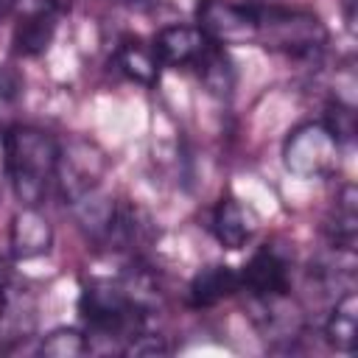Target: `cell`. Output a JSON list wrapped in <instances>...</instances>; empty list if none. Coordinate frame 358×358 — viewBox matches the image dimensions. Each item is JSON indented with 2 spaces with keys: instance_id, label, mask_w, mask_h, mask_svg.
Segmentation results:
<instances>
[{
  "instance_id": "cell-1",
  "label": "cell",
  "mask_w": 358,
  "mask_h": 358,
  "mask_svg": "<svg viewBox=\"0 0 358 358\" xmlns=\"http://www.w3.org/2000/svg\"><path fill=\"white\" fill-rule=\"evenodd\" d=\"M3 154L17 201L22 207H39L56 176L59 143L45 129L17 123L3 134Z\"/></svg>"
},
{
  "instance_id": "cell-2",
  "label": "cell",
  "mask_w": 358,
  "mask_h": 358,
  "mask_svg": "<svg viewBox=\"0 0 358 358\" xmlns=\"http://www.w3.org/2000/svg\"><path fill=\"white\" fill-rule=\"evenodd\" d=\"M257 22V42L263 48L288 53V56H313L327 45L324 22L299 8H277V6H252Z\"/></svg>"
},
{
  "instance_id": "cell-3",
  "label": "cell",
  "mask_w": 358,
  "mask_h": 358,
  "mask_svg": "<svg viewBox=\"0 0 358 358\" xmlns=\"http://www.w3.org/2000/svg\"><path fill=\"white\" fill-rule=\"evenodd\" d=\"M78 310L84 322L101 333V336H123L131 338L140 330V316L143 308L131 296L126 282H112V280H92L84 285Z\"/></svg>"
},
{
  "instance_id": "cell-4",
  "label": "cell",
  "mask_w": 358,
  "mask_h": 358,
  "mask_svg": "<svg viewBox=\"0 0 358 358\" xmlns=\"http://www.w3.org/2000/svg\"><path fill=\"white\" fill-rule=\"evenodd\" d=\"M282 165L299 179H330L341 168V140L327 123H299L282 143Z\"/></svg>"
},
{
  "instance_id": "cell-5",
  "label": "cell",
  "mask_w": 358,
  "mask_h": 358,
  "mask_svg": "<svg viewBox=\"0 0 358 358\" xmlns=\"http://www.w3.org/2000/svg\"><path fill=\"white\" fill-rule=\"evenodd\" d=\"M196 22L201 34L227 48V45H246L257 39V22L252 6H238L232 0H201L196 8Z\"/></svg>"
},
{
  "instance_id": "cell-6",
  "label": "cell",
  "mask_w": 358,
  "mask_h": 358,
  "mask_svg": "<svg viewBox=\"0 0 358 358\" xmlns=\"http://www.w3.org/2000/svg\"><path fill=\"white\" fill-rule=\"evenodd\" d=\"M103 168H106V159L92 143L73 140L64 148L59 145V162H56L53 182H59V190H62L64 201L70 204L101 185Z\"/></svg>"
},
{
  "instance_id": "cell-7",
  "label": "cell",
  "mask_w": 358,
  "mask_h": 358,
  "mask_svg": "<svg viewBox=\"0 0 358 358\" xmlns=\"http://www.w3.org/2000/svg\"><path fill=\"white\" fill-rule=\"evenodd\" d=\"M36 333V296L6 282L0 291V352H11Z\"/></svg>"
},
{
  "instance_id": "cell-8",
  "label": "cell",
  "mask_w": 358,
  "mask_h": 358,
  "mask_svg": "<svg viewBox=\"0 0 358 358\" xmlns=\"http://www.w3.org/2000/svg\"><path fill=\"white\" fill-rule=\"evenodd\" d=\"M238 277H241V288L249 291L260 302L285 299L288 294V263L271 246L255 252Z\"/></svg>"
},
{
  "instance_id": "cell-9",
  "label": "cell",
  "mask_w": 358,
  "mask_h": 358,
  "mask_svg": "<svg viewBox=\"0 0 358 358\" xmlns=\"http://www.w3.org/2000/svg\"><path fill=\"white\" fill-rule=\"evenodd\" d=\"M210 45L199 25H168L154 39V50L168 67H196Z\"/></svg>"
},
{
  "instance_id": "cell-10",
  "label": "cell",
  "mask_w": 358,
  "mask_h": 358,
  "mask_svg": "<svg viewBox=\"0 0 358 358\" xmlns=\"http://www.w3.org/2000/svg\"><path fill=\"white\" fill-rule=\"evenodd\" d=\"M8 243H11L14 257H20V260L42 257L53 246V227L39 213V207H22L11 221Z\"/></svg>"
},
{
  "instance_id": "cell-11",
  "label": "cell",
  "mask_w": 358,
  "mask_h": 358,
  "mask_svg": "<svg viewBox=\"0 0 358 358\" xmlns=\"http://www.w3.org/2000/svg\"><path fill=\"white\" fill-rule=\"evenodd\" d=\"M255 229H257L255 213L243 201H238L235 196H224L215 204V210H213V235L218 238L221 246L241 249L252 241Z\"/></svg>"
},
{
  "instance_id": "cell-12",
  "label": "cell",
  "mask_w": 358,
  "mask_h": 358,
  "mask_svg": "<svg viewBox=\"0 0 358 358\" xmlns=\"http://www.w3.org/2000/svg\"><path fill=\"white\" fill-rule=\"evenodd\" d=\"M241 291V277L235 268L224 266V263H213L204 266L187 285V299L193 308H210L218 305L221 299H229L232 294Z\"/></svg>"
},
{
  "instance_id": "cell-13",
  "label": "cell",
  "mask_w": 358,
  "mask_h": 358,
  "mask_svg": "<svg viewBox=\"0 0 358 358\" xmlns=\"http://www.w3.org/2000/svg\"><path fill=\"white\" fill-rule=\"evenodd\" d=\"M324 338L338 352H347V355L355 352V344H358V296L352 291H347L333 305V310L324 322Z\"/></svg>"
},
{
  "instance_id": "cell-14",
  "label": "cell",
  "mask_w": 358,
  "mask_h": 358,
  "mask_svg": "<svg viewBox=\"0 0 358 358\" xmlns=\"http://www.w3.org/2000/svg\"><path fill=\"white\" fill-rule=\"evenodd\" d=\"M115 64L120 67L123 76H129L131 81L145 84V87H151L157 81L159 67H162L154 45H145L140 39H126L115 53Z\"/></svg>"
},
{
  "instance_id": "cell-15",
  "label": "cell",
  "mask_w": 358,
  "mask_h": 358,
  "mask_svg": "<svg viewBox=\"0 0 358 358\" xmlns=\"http://www.w3.org/2000/svg\"><path fill=\"white\" fill-rule=\"evenodd\" d=\"M56 34V14L53 8H36L34 14H28L17 31H14V50L20 56H39L45 53V48L50 45Z\"/></svg>"
},
{
  "instance_id": "cell-16",
  "label": "cell",
  "mask_w": 358,
  "mask_h": 358,
  "mask_svg": "<svg viewBox=\"0 0 358 358\" xmlns=\"http://www.w3.org/2000/svg\"><path fill=\"white\" fill-rule=\"evenodd\" d=\"M196 73H199V78L204 81V87H207L210 92H215V95H227V92L232 90V64H229L224 48L215 45V42H213V45L204 50V56L196 62Z\"/></svg>"
},
{
  "instance_id": "cell-17",
  "label": "cell",
  "mask_w": 358,
  "mask_h": 358,
  "mask_svg": "<svg viewBox=\"0 0 358 358\" xmlns=\"http://www.w3.org/2000/svg\"><path fill=\"white\" fill-rule=\"evenodd\" d=\"M84 352H90V341L76 327H56L39 341L42 358H81Z\"/></svg>"
},
{
  "instance_id": "cell-18",
  "label": "cell",
  "mask_w": 358,
  "mask_h": 358,
  "mask_svg": "<svg viewBox=\"0 0 358 358\" xmlns=\"http://www.w3.org/2000/svg\"><path fill=\"white\" fill-rule=\"evenodd\" d=\"M126 355H162V352H168V344L159 338V336H143L140 330L129 338V344H126V350H123Z\"/></svg>"
},
{
  "instance_id": "cell-19",
  "label": "cell",
  "mask_w": 358,
  "mask_h": 358,
  "mask_svg": "<svg viewBox=\"0 0 358 358\" xmlns=\"http://www.w3.org/2000/svg\"><path fill=\"white\" fill-rule=\"evenodd\" d=\"M14 3H17V0H0V20L14 8Z\"/></svg>"
},
{
  "instance_id": "cell-20",
  "label": "cell",
  "mask_w": 358,
  "mask_h": 358,
  "mask_svg": "<svg viewBox=\"0 0 358 358\" xmlns=\"http://www.w3.org/2000/svg\"><path fill=\"white\" fill-rule=\"evenodd\" d=\"M6 282H8V268H6V260H0V291Z\"/></svg>"
},
{
  "instance_id": "cell-21",
  "label": "cell",
  "mask_w": 358,
  "mask_h": 358,
  "mask_svg": "<svg viewBox=\"0 0 358 358\" xmlns=\"http://www.w3.org/2000/svg\"><path fill=\"white\" fill-rule=\"evenodd\" d=\"M39 6H42V8H53V6H56V0H39Z\"/></svg>"
}]
</instances>
